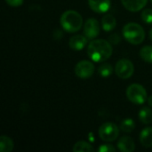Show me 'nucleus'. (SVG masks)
<instances>
[{
  "label": "nucleus",
  "mask_w": 152,
  "mask_h": 152,
  "mask_svg": "<svg viewBox=\"0 0 152 152\" xmlns=\"http://www.w3.org/2000/svg\"><path fill=\"white\" fill-rule=\"evenodd\" d=\"M86 38H87L86 37H84L82 35H75L69 39V45L71 49L75 51L82 50L87 43Z\"/></svg>",
  "instance_id": "nucleus-11"
},
{
  "label": "nucleus",
  "mask_w": 152,
  "mask_h": 152,
  "mask_svg": "<svg viewBox=\"0 0 152 152\" xmlns=\"http://www.w3.org/2000/svg\"><path fill=\"white\" fill-rule=\"evenodd\" d=\"M121 2L128 11L138 12L147 4L148 0H121Z\"/></svg>",
  "instance_id": "nucleus-10"
},
{
  "label": "nucleus",
  "mask_w": 152,
  "mask_h": 152,
  "mask_svg": "<svg viewBox=\"0 0 152 152\" xmlns=\"http://www.w3.org/2000/svg\"><path fill=\"white\" fill-rule=\"evenodd\" d=\"M151 2H152V0H151Z\"/></svg>",
  "instance_id": "nucleus-26"
},
{
  "label": "nucleus",
  "mask_w": 152,
  "mask_h": 152,
  "mask_svg": "<svg viewBox=\"0 0 152 152\" xmlns=\"http://www.w3.org/2000/svg\"><path fill=\"white\" fill-rule=\"evenodd\" d=\"M150 38H151V40L152 41V28L151 29V31H150Z\"/></svg>",
  "instance_id": "nucleus-25"
},
{
  "label": "nucleus",
  "mask_w": 152,
  "mask_h": 152,
  "mask_svg": "<svg viewBox=\"0 0 152 152\" xmlns=\"http://www.w3.org/2000/svg\"><path fill=\"white\" fill-rule=\"evenodd\" d=\"M99 152H115L116 149L113 145L111 144H102V146L99 147L98 149Z\"/></svg>",
  "instance_id": "nucleus-22"
},
{
  "label": "nucleus",
  "mask_w": 152,
  "mask_h": 152,
  "mask_svg": "<svg viewBox=\"0 0 152 152\" xmlns=\"http://www.w3.org/2000/svg\"><path fill=\"white\" fill-rule=\"evenodd\" d=\"M134 128L135 123L132 118H126L120 124V129L125 133H131Z\"/></svg>",
  "instance_id": "nucleus-19"
},
{
  "label": "nucleus",
  "mask_w": 152,
  "mask_h": 152,
  "mask_svg": "<svg viewBox=\"0 0 152 152\" xmlns=\"http://www.w3.org/2000/svg\"><path fill=\"white\" fill-rule=\"evenodd\" d=\"M61 24L67 32H77L83 25V18L77 12L69 10L61 14Z\"/></svg>",
  "instance_id": "nucleus-2"
},
{
  "label": "nucleus",
  "mask_w": 152,
  "mask_h": 152,
  "mask_svg": "<svg viewBox=\"0 0 152 152\" xmlns=\"http://www.w3.org/2000/svg\"><path fill=\"white\" fill-rule=\"evenodd\" d=\"M115 72L118 77L122 79H127L131 77L134 72V64L127 59L119 60L115 66Z\"/></svg>",
  "instance_id": "nucleus-6"
},
{
  "label": "nucleus",
  "mask_w": 152,
  "mask_h": 152,
  "mask_svg": "<svg viewBox=\"0 0 152 152\" xmlns=\"http://www.w3.org/2000/svg\"><path fill=\"white\" fill-rule=\"evenodd\" d=\"M140 55L142 59L146 61L152 63V46L151 45H145L140 51Z\"/></svg>",
  "instance_id": "nucleus-18"
},
{
  "label": "nucleus",
  "mask_w": 152,
  "mask_h": 152,
  "mask_svg": "<svg viewBox=\"0 0 152 152\" xmlns=\"http://www.w3.org/2000/svg\"><path fill=\"white\" fill-rule=\"evenodd\" d=\"M90 8L98 13H103L110 10V0H88Z\"/></svg>",
  "instance_id": "nucleus-9"
},
{
  "label": "nucleus",
  "mask_w": 152,
  "mask_h": 152,
  "mask_svg": "<svg viewBox=\"0 0 152 152\" xmlns=\"http://www.w3.org/2000/svg\"><path fill=\"white\" fill-rule=\"evenodd\" d=\"M147 101H148V103H149V105L152 107V95L151 96H150V97L148 98V100H147Z\"/></svg>",
  "instance_id": "nucleus-24"
},
{
  "label": "nucleus",
  "mask_w": 152,
  "mask_h": 152,
  "mask_svg": "<svg viewBox=\"0 0 152 152\" xmlns=\"http://www.w3.org/2000/svg\"><path fill=\"white\" fill-rule=\"evenodd\" d=\"M113 52L112 45L104 39L93 40L87 47V54L95 62H102L108 60Z\"/></svg>",
  "instance_id": "nucleus-1"
},
{
  "label": "nucleus",
  "mask_w": 152,
  "mask_h": 152,
  "mask_svg": "<svg viewBox=\"0 0 152 152\" xmlns=\"http://www.w3.org/2000/svg\"><path fill=\"white\" fill-rule=\"evenodd\" d=\"M118 148L124 152H133L135 150V145L133 139L129 136L122 137L118 142Z\"/></svg>",
  "instance_id": "nucleus-12"
},
{
  "label": "nucleus",
  "mask_w": 152,
  "mask_h": 152,
  "mask_svg": "<svg viewBox=\"0 0 152 152\" xmlns=\"http://www.w3.org/2000/svg\"><path fill=\"white\" fill-rule=\"evenodd\" d=\"M127 99L134 104H143L147 100V92L145 88L139 84H133L126 89Z\"/></svg>",
  "instance_id": "nucleus-4"
},
{
  "label": "nucleus",
  "mask_w": 152,
  "mask_h": 152,
  "mask_svg": "<svg viewBox=\"0 0 152 152\" xmlns=\"http://www.w3.org/2000/svg\"><path fill=\"white\" fill-rule=\"evenodd\" d=\"M12 150H13L12 140L6 135L1 136L0 137V151L11 152Z\"/></svg>",
  "instance_id": "nucleus-15"
},
{
  "label": "nucleus",
  "mask_w": 152,
  "mask_h": 152,
  "mask_svg": "<svg viewBox=\"0 0 152 152\" xmlns=\"http://www.w3.org/2000/svg\"><path fill=\"white\" fill-rule=\"evenodd\" d=\"M116 25H117L116 19L111 14H106L105 16L102 17V28L106 32L111 31L112 29H114L116 28Z\"/></svg>",
  "instance_id": "nucleus-14"
},
{
  "label": "nucleus",
  "mask_w": 152,
  "mask_h": 152,
  "mask_svg": "<svg viewBox=\"0 0 152 152\" xmlns=\"http://www.w3.org/2000/svg\"><path fill=\"white\" fill-rule=\"evenodd\" d=\"M99 74L103 77H110L112 72H113V67L111 66V64L110 63H103L99 67Z\"/></svg>",
  "instance_id": "nucleus-20"
},
{
  "label": "nucleus",
  "mask_w": 152,
  "mask_h": 152,
  "mask_svg": "<svg viewBox=\"0 0 152 152\" xmlns=\"http://www.w3.org/2000/svg\"><path fill=\"white\" fill-rule=\"evenodd\" d=\"M94 72V66L89 61H81L75 67L76 76L80 78H88L93 76Z\"/></svg>",
  "instance_id": "nucleus-7"
},
{
  "label": "nucleus",
  "mask_w": 152,
  "mask_h": 152,
  "mask_svg": "<svg viewBox=\"0 0 152 152\" xmlns=\"http://www.w3.org/2000/svg\"><path fill=\"white\" fill-rule=\"evenodd\" d=\"M139 118L144 125L151 124L152 122V110L148 107L142 108L139 112Z\"/></svg>",
  "instance_id": "nucleus-16"
},
{
  "label": "nucleus",
  "mask_w": 152,
  "mask_h": 152,
  "mask_svg": "<svg viewBox=\"0 0 152 152\" xmlns=\"http://www.w3.org/2000/svg\"><path fill=\"white\" fill-rule=\"evenodd\" d=\"M140 142L145 148L152 147V127H146L141 132Z\"/></svg>",
  "instance_id": "nucleus-13"
},
{
  "label": "nucleus",
  "mask_w": 152,
  "mask_h": 152,
  "mask_svg": "<svg viewBox=\"0 0 152 152\" xmlns=\"http://www.w3.org/2000/svg\"><path fill=\"white\" fill-rule=\"evenodd\" d=\"M142 20L146 24H152V9H145L142 11Z\"/></svg>",
  "instance_id": "nucleus-21"
},
{
  "label": "nucleus",
  "mask_w": 152,
  "mask_h": 152,
  "mask_svg": "<svg viewBox=\"0 0 152 152\" xmlns=\"http://www.w3.org/2000/svg\"><path fill=\"white\" fill-rule=\"evenodd\" d=\"M119 135V128L111 122L102 124L99 128V136L104 142H113Z\"/></svg>",
  "instance_id": "nucleus-5"
},
{
  "label": "nucleus",
  "mask_w": 152,
  "mask_h": 152,
  "mask_svg": "<svg viewBox=\"0 0 152 152\" xmlns=\"http://www.w3.org/2000/svg\"><path fill=\"white\" fill-rule=\"evenodd\" d=\"M123 36L128 43L132 45H140L145 38V32L140 24L129 22L123 28Z\"/></svg>",
  "instance_id": "nucleus-3"
},
{
  "label": "nucleus",
  "mask_w": 152,
  "mask_h": 152,
  "mask_svg": "<svg viewBox=\"0 0 152 152\" xmlns=\"http://www.w3.org/2000/svg\"><path fill=\"white\" fill-rule=\"evenodd\" d=\"M94 151V147L84 141L81 142H77V143H75L74 147H73V151L74 152H92Z\"/></svg>",
  "instance_id": "nucleus-17"
},
{
  "label": "nucleus",
  "mask_w": 152,
  "mask_h": 152,
  "mask_svg": "<svg viewBox=\"0 0 152 152\" xmlns=\"http://www.w3.org/2000/svg\"><path fill=\"white\" fill-rule=\"evenodd\" d=\"M5 2L11 5V6H13V7H17V6H20L23 3V0H5Z\"/></svg>",
  "instance_id": "nucleus-23"
},
{
  "label": "nucleus",
  "mask_w": 152,
  "mask_h": 152,
  "mask_svg": "<svg viewBox=\"0 0 152 152\" xmlns=\"http://www.w3.org/2000/svg\"><path fill=\"white\" fill-rule=\"evenodd\" d=\"M84 34L85 36L89 38L93 39L98 37L100 34V24L99 21L94 18L88 19L84 26Z\"/></svg>",
  "instance_id": "nucleus-8"
}]
</instances>
